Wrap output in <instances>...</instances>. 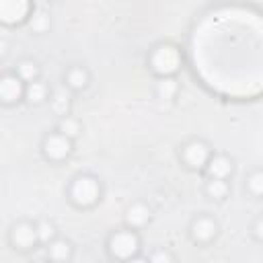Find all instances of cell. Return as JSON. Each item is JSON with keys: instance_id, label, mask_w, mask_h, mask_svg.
Here are the masks:
<instances>
[{"instance_id": "6da1fadb", "label": "cell", "mask_w": 263, "mask_h": 263, "mask_svg": "<svg viewBox=\"0 0 263 263\" xmlns=\"http://www.w3.org/2000/svg\"><path fill=\"white\" fill-rule=\"evenodd\" d=\"M68 201L78 210H90L95 208L103 197V185L99 177L90 173L76 175L68 185Z\"/></svg>"}, {"instance_id": "7a4b0ae2", "label": "cell", "mask_w": 263, "mask_h": 263, "mask_svg": "<svg viewBox=\"0 0 263 263\" xmlns=\"http://www.w3.org/2000/svg\"><path fill=\"white\" fill-rule=\"evenodd\" d=\"M148 66L158 78L175 76L183 66V51L175 43H158L148 53Z\"/></svg>"}, {"instance_id": "3957f363", "label": "cell", "mask_w": 263, "mask_h": 263, "mask_svg": "<svg viewBox=\"0 0 263 263\" xmlns=\"http://www.w3.org/2000/svg\"><path fill=\"white\" fill-rule=\"evenodd\" d=\"M140 251H142L140 234L136 230H132V228L115 230L107 238V253L117 263H123V261H127L132 257L140 255Z\"/></svg>"}, {"instance_id": "277c9868", "label": "cell", "mask_w": 263, "mask_h": 263, "mask_svg": "<svg viewBox=\"0 0 263 263\" xmlns=\"http://www.w3.org/2000/svg\"><path fill=\"white\" fill-rule=\"evenodd\" d=\"M212 152L214 150H212V146L208 142L195 138V140H189V142H185L181 146L179 158H181V162L187 168H191V171H203L205 164H208V160H210V156H212Z\"/></svg>"}, {"instance_id": "5b68a950", "label": "cell", "mask_w": 263, "mask_h": 263, "mask_svg": "<svg viewBox=\"0 0 263 263\" xmlns=\"http://www.w3.org/2000/svg\"><path fill=\"white\" fill-rule=\"evenodd\" d=\"M72 150H74V142L62 136L58 129L45 134L41 140V154L49 162H64L72 154Z\"/></svg>"}, {"instance_id": "8992f818", "label": "cell", "mask_w": 263, "mask_h": 263, "mask_svg": "<svg viewBox=\"0 0 263 263\" xmlns=\"http://www.w3.org/2000/svg\"><path fill=\"white\" fill-rule=\"evenodd\" d=\"M8 240L10 247L18 253H31L33 249L39 247V238H37V230H35V222L29 220H21L16 224L10 226L8 232Z\"/></svg>"}, {"instance_id": "52a82bcc", "label": "cell", "mask_w": 263, "mask_h": 263, "mask_svg": "<svg viewBox=\"0 0 263 263\" xmlns=\"http://www.w3.org/2000/svg\"><path fill=\"white\" fill-rule=\"evenodd\" d=\"M33 8L35 6L29 0H0V25L14 27L27 23Z\"/></svg>"}, {"instance_id": "ba28073f", "label": "cell", "mask_w": 263, "mask_h": 263, "mask_svg": "<svg viewBox=\"0 0 263 263\" xmlns=\"http://www.w3.org/2000/svg\"><path fill=\"white\" fill-rule=\"evenodd\" d=\"M218 230H220L218 222L208 214L195 216L189 224V236L195 245H210L218 236Z\"/></svg>"}, {"instance_id": "9c48e42d", "label": "cell", "mask_w": 263, "mask_h": 263, "mask_svg": "<svg viewBox=\"0 0 263 263\" xmlns=\"http://www.w3.org/2000/svg\"><path fill=\"white\" fill-rule=\"evenodd\" d=\"M23 97H25V82L14 72L0 74V105L12 107L21 103Z\"/></svg>"}, {"instance_id": "30bf717a", "label": "cell", "mask_w": 263, "mask_h": 263, "mask_svg": "<svg viewBox=\"0 0 263 263\" xmlns=\"http://www.w3.org/2000/svg\"><path fill=\"white\" fill-rule=\"evenodd\" d=\"M205 175L208 179H220V181H228L234 173V162L228 154L224 152H212L208 164H205Z\"/></svg>"}, {"instance_id": "8fae6325", "label": "cell", "mask_w": 263, "mask_h": 263, "mask_svg": "<svg viewBox=\"0 0 263 263\" xmlns=\"http://www.w3.org/2000/svg\"><path fill=\"white\" fill-rule=\"evenodd\" d=\"M90 84V72L80 66V64H74L70 66L66 72H64V86L70 90V92H80V90H86Z\"/></svg>"}, {"instance_id": "7c38bea8", "label": "cell", "mask_w": 263, "mask_h": 263, "mask_svg": "<svg viewBox=\"0 0 263 263\" xmlns=\"http://www.w3.org/2000/svg\"><path fill=\"white\" fill-rule=\"evenodd\" d=\"M152 218V210L148 203L144 201H134L127 210H125V226L132 230H140L144 228Z\"/></svg>"}, {"instance_id": "4fadbf2b", "label": "cell", "mask_w": 263, "mask_h": 263, "mask_svg": "<svg viewBox=\"0 0 263 263\" xmlns=\"http://www.w3.org/2000/svg\"><path fill=\"white\" fill-rule=\"evenodd\" d=\"M45 255L49 263H68L74 255V245L68 238H53L49 245H45Z\"/></svg>"}, {"instance_id": "5bb4252c", "label": "cell", "mask_w": 263, "mask_h": 263, "mask_svg": "<svg viewBox=\"0 0 263 263\" xmlns=\"http://www.w3.org/2000/svg\"><path fill=\"white\" fill-rule=\"evenodd\" d=\"M49 109L58 115V117H66L70 115V107H72V92L66 86H58L49 92Z\"/></svg>"}, {"instance_id": "9a60e30c", "label": "cell", "mask_w": 263, "mask_h": 263, "mask_svg": "<svg viewBox=\"0 0 263 263\" xmlns=\"http://www.w3.org/2000/svg\"><path fill=\"white\" fill-rule=\"evenodd\" d=\"M49 92H51V88L39 78L35 82L25 84V97H23V101H27L31 107H39V105H43V103L49 101Z\"/></svg>"}, {"instance_id": "2e32d148", "label": "cell", "mask_w": 263, "mask_h": 263, "mask_svg": "<svg viewBox=\"0 0 263 263\" xmlns=\"http://www.w3.org/2000/svg\"><path fill=\"white\" fill-rule=\"evenodd\" d=\"M14 74H16L25 84H29V82L39 80V76H41V66H39V62L33 60V58H23V60L16 64Z\"/></svg>"}, {"instance_id": "e0dca14e", "label": "cell", "mask_w": 263, "mask_h": 263, "mask_svg": "<svg viewBox=\"0 0 263 263\" xmlns=\"http://www.w3.org/2000/svg\"><path fill=\"white\" fill-rule=\"evenodd\" d=\"M154 92L160 101H173L177 95H179V82L175 76H166V78H158L156 80V86H154Z\"/></svg>"}, {"instance_id": "ac0fdd59", "label": "cell", "mask_w": 263, "mask_h": 263, "mask_svg": "<svg viewBox=\"0 0 263 263\" xmlns=\"http://www.w3.org/2000/svg\"><path fill=\"white\" fill-rule=\"evenodd\" d=\"M203 193L212 199V201H224L230 193V185L228 181H220V179H208L203 185Z\"/></svg>"}, {"instance_id": "d6986e66", "label": "cell", "mask_w": 263, "mask_h": 263, "mask_svg": "<svg viewBox=\"0 0 263 263\" xmlns=\"http://www.w3.org/2000/svg\"><path fill=\"white\" fill-rule=\"evenodd\" d=\"M29 27L35 31V33H47L49 29H51V16H49V12L45 10V8H33V12H31V16H29Z\"/></svg>"}, {"instance_id": "ffe728a7", "label": "cell", "mask_w": 263, "mask_h": 263, "mask_svg": "<svg viewBox=\"0 0 263 263\" xmlns=\"http://www.w3.org/2000/svg\"><path fill=\"white\" fill-rule=\"evenodd\" d=\"M55 129H58L62 136H66L68 140L74 142V140L82 134V123H80V119H76V117H72V115H66V117H60Z\"/></svg>"}, {"instance_id": "44dd1931", "label": "cell", "mask_w": 263, "mask_h": 263, "mask_svg": "<svg viewBox=\"0 0 263 263\" xmlns=\"http://www.w3.org/2000/svg\"><path fill=\"white\" fill-rule=\"evenodd\" d=\"M35 230H37L39 245H49L53 238H58V228H55V224L49 222V220H39V222H35Z\"/></svg>"}, {"instance_id": "7402d4cb", "label": "cell", "mask_w": 263, "mask_h": 263, "mask_svg": "<svg viewBox=\"0 0 263 263\" xmlns=\"http://www.w3.org/2000/svg\"><path fill=\"white\" fill-rule=\"evenodd\" d=\"M245 187H247V193H249L251 197L259 199V197L263 195V173H261L259 168L251 171V173L247 175V183H245Z\"/></svg>"}, {"instance_id": "603a6c76", "label": "cell", "mask_w": 263, "mask_h": 263, "mask_svg": "<svg viewBox=\"0 0 263 263\" xmlns=\"http://www.w3.org/2000/svg\"><path fill=\"white\" fill-rule=\"evenodd\" d=\"M146 261H148V263H177V261H175V255H173L168 249H164V247L154 249V251L146 257Z\"/></svg>"}, {"instance_id": "cb8c5ba5", "label": "cell", "mask_w": 263, "mask_h": 263, "mask_svg": "<svg viewBox=\"0 0 263 263\" xmlns=\"http://www.w3.org/2000/svg\"><path fill=\"white\" fill-rule=\"evenodd\" d=\"M251 234H253V238H255L257 242H261V240H263V216H257V218H255Z\"/></svg>"}, {"instance_id": "d4e9b609", "label": "cell", "mask_w": 263, "mask_h": 263, "mask_svg": "<svg viewBox=\"0 0 263 263\" xmlns=\"http://www.w3.org/2000/svg\"><path fill=\"white\" fill-rule=\"evenodd\" d=\"M8 49H10V41H8L4 35H0V60H2V58H6Z\"/></svg>"}, {"instance_id": "484cf974", "label": "cell", "mask_w": 263, "mask_h": 263, "mask_svg": "<svg viewBox=\"0 0 263 263\" xmlns=\"http://www.w3.org/2000/svg\"><path fill=\"white\" fill-rule=\"evenodd\" d=\"M123 263H148V261H146V257L136 255V257H132V259H127V261H123Z\"/></svg>"}, {"instance_id": "4316f807", "label": "cell", "mask_w": 263, "mask_h": 263, "mask_svg": "<svg viewBox=\"0 0 263 263\" xmlns=\"http://www.w3.org/2000/svg\"><path fill=\"white\" fill-rule=\"evenodd\" d=\"M33 263H47V261H33Z\"/></svg>"}, {"instance_id": "83f0119b", "label": "cell", "mask_w": 263, "mask_h": 263, "mask_svg": "<svg viewBox=\"0 0 263 263\" xmlns=\"http://www.w3.org/2000/svg\"><path fill=\"white\" fill-rule=\"evenodd\" d=\"M47 263H49V261H47Z\"/></svg>"}]
</instances>
